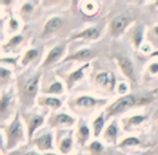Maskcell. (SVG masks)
Masks as SVG:
<instances>
[{"mask_svg":"<svg viewBox=\"0 0 158 155\" xmlns=\"http://www.w3.org/2000/svg\"><path fill=\"white\" fill-rule=\"evenodd\" d=\"M138 102L136 98L132 94L130 96H125L123 98L118 99L115 103H113L110 107L107 109V116L117 115V114L121 113V112L126 111V110L130 109L133 106L135 103Z\"/></svg>","mask_w":158,"mask_h":155,"instance_id":"obj_1","label":"cell"},{"mask_svg":"<svg viewBox=\"0 0 158 155\" xmlns=\"http://www.w3.org/2000/svg\"><path fill=\"white\" fill-rule=\"evenodd\" d=\"M22 138H23L22 125L20 123V119H19V116H16L13 122H12L9 130H8V148L10 149L12 146H14Z\"/></svg>","mask_w":158,"mask_h":155,"instance_id":"obj_2","label":"cell"},{"mask_svg":"<svg viewBox=\"0 0 158 155\" xmlns=\"http://www.w3.org/2000/svg\"><path fill=\"white\" fill-rule=\"evenodd\" d=\"M38 80H39V76L31 77V79L26 81L24 86V89H23V100L26 102V101H31L34 97L36 96V92H37L38 88Z\"/></svg>","mask_w":158,"mask_h":155,"instance_id":"obj_3","label":"cell"},{"mask_svg":"<svg viewBox=\"0 0 158 155\" xmlns=\"http://www.w3.org/2000/svg\"><path fill=\"white\" fill-rule=\"evenodd\" d=\"M114 75L112 73H101L97 76V83L108 90L114 89Z\"/></svg>","mask_w":158,"mask_h":155,"instance_id":"obj_4","label":"cell"},{"mask_svg":"<svg viewBox=\"0 0 158 155\" xmlns=\"http://www.w3.org/2000/svg\"><path fill=\"white\" fill-rule=\"evenodd\" d=\"M128 23V20L125 18V16H117L113 20L112 24H110V31H112V34L114 35H118L121 32L123 31V28L126 27Z\"/></svg>","mask_w":158,"mask_h":155,"instance_id":"obj_5","label":"cell"},{"mask_svg":"<svg viewBox=\"0 0 158 155\" xmlns=\"http://www.w3.org/2000/svg\"><path fill=\"white\" fill-rule=\"evenodd\" d=\"M117 60H118V64L123 74L129 78H132L133 77V66H132L131 61L125 57H119L117 58Z\"/></svg>","mask_w":158,"mask_h":155,"instance_id":"obj_6","label":"cell"},{"mask_svg":"<svg viewBox=\"0 0 158 155\" xmlns=\"http://www.w3.org/2000/svg\"><path fill=\"white\" fill-rule=\"evenodd\" d=\"M34 143L39 148V150L42 151L52 149V136L50 133H46V135L34 140Z\"/></svg>","mask_w":158,"mask_h":155,"instance_id":"obj_7","label":"cell"},{"mask_svg":"<svg viewBox=\"0 0 158 155\" xmlns=\"http://www.w3.org/2000/svg\"><path fill=\"white\" fill-rule=\"evenodd\" d=\"M62 53H63V47L59 46V47L53 48L52 50L49 52L48 57H47V60L44 63V66H48V65H50V64L54 63L56 60L60 59V57L62 55Z\"/></svg>","mask_w":158,"mask_h":155,"instance_id":"obj_8","label":"cell"},{"mask_svg":"<svg viewBox=\"0 0 158 155\" xmlns=\"http://www.w3.org/2000/svg\"><path fill=\"white\" fill-rule=\"evenodd\" d=\"M93 57V53L90 49H84V50L78 51L75 54L70 55L69 58L65 60V61H68V60H78V61H86V60H89Z\"/></svg>","mask_w":158,"mask_h":155,"instance_id":"obj_9","label":"cell"},{"mask_svg":"<svg viewBox=\"0 0 158 155\" xmlns=\"http://www.w3.org/2000/svg\"><path fill=\"white\" fill-rule=\"evenodd\" d=\"M62 25V20L60 18H52L51 20L48 21V23L44 26V33L46 34H51L56 32L57 29L61 27Z\"/></svg>","mask_w":158,"mask_h":155,"instance_id":"obj_10","label":"cell"},{"mask_svg":"<svg viewBox=\"0 0 158 155\" xmlns=\"http://www.w3.org/2000/svg\"><path fill=\"white\" fill-rule=\"evenodd\" d=\"M100 32L98 31L94 27H91V28H88L86 31H84L82 33L78 34V35L75 36V38H84V39H95L99 36Z\"/></svg>","mask_w":158,"mask_h":155,"instance_id":"obj_11","label":"cell"},{"mask_svg":"<svg viewBox=\"0 0 158 155\" xmlns=\"http://www.w3.org/2000/svg\"><path fill=\"white\" fill-rule=\"evenodd\" d=\"M42 123H44V118H42L41 116H34L33 119H31V123H29V129H28V137L29 138H31L34 131H35Z\"/></svg>","mask_w":158,"mask_h":155,"instance_id":"obj_12","label":"cell"},{"mask_svg":"<svg viewBox=\"0 0 158 155\" xmlns=\"http://www.w3.org/2000/svg\"><path fill=\"white\" fill-rule=\"evenodd\" d=\"M76 104L78 106L82 107H91L97 104V100H94L93 98H90V97H80L79 99H77Z\"/></svg>","mask_w":158,"mask_h":155,"instance_id":"obj_13","label":"cell"},{"mask_svg":"<svg viewBox=\"0 0 158 155\" xmlns=\"http://www.w3.org/2000/svg\"><path fill=\"white\" fill-rule=\"evenodd\" d=\"M88 138H89V129L87 126L82 125V126H80L78 133H77V139L79 140L80 144H84L88 140Z\"/></svg>","mask_w":158,"mask_h":155,"instance_id":"obj_14","label":"cell"},{"mask_svg":"<svg viewBox=\"0 0 158 155\" xmlns=\"http://www.w3.org/2000/svg\"><path fill=\"white\" fill-rule=\"evenodd\" d=\"M54 123L56 125H72L74 123V119L66 114H59L55 116Z\"/></svg>","mask_w":158,"mask_h":155,"instance_id":"obj_15","label":"cell"},{"mask_svg":"<svg viewBox=\"0 0 158 155\" xmlns=\"http://www.w3.org/2000/svg\"><path fill=\"white\" fill-rule=\"evenodd\" d=\"M87 66H88V65L82 66L81 68H79V70L75 71L74 73H72V74L69 75V77H68V87H70V86H72L75 81H77L78 79L81 78V77H82V71H84V68L87 67Z\"/></svg>","mask_w":158,"mask_h":155,"instance_id":"obj_16","label":"cell"},{"mask_svg":"<svg viewBox=\"0 0 158 155\" xmlns=\"http://www.w3.org/2000/svg\"><path fill=\"white\" fill-rule=\"evenodd\" d=\"M103 126H104V119H103V116L101 115L94 120V123H93V129H94L95 137H99L100 136V132H101Z\"/></svg>","mask_w":158,"mask_h":155,"instance_id":"obj_17","label":"cell"},{"mask_svg":"<svg viewBox=\"0 0 158 155\" xmlns=\"http://www.w3.org/2000/svg\"><path fill=\"white\" fill-rule=\"evenodd\" d=\"M117 136V128L115 125H110L105 131V138L107 140H110V141H115Z\"/></svg>","mask_w":158,"mask_h":155,"instance_id":"obj_18","label":"cell"},{"mask_svg":"<svg viewBox=\"0 0 158 155\" xmlns=\"http://www.w3.org/2000/svg\"><path fill=\"white\" fill-rule=\"evenodd\" d=\"M72 148V139L70 138H65L62 140L61 144H60V150L63 153H67Z\"/></svg>","mask_w":158,"mask_h":155,"instance_id":"obj_19","label":"cell"},{"mask_svg":"<svg viewBox=\"0 0 158 155\" xmlns=\"http://www.w3.org/2000/svg\"><path fill=\"white\" fill-rule=\"evenodd\" d=\"M44 104L49 105V106H52L53 109H57V107L61 106L62 103L55 98H47L44 99Z\"/></svg>","mask_w":158,"mask_h":155,"instance_id":"obj_20","label":"cell"},{"mask_svg":"<svg viewBox=\"0 0 158 155\" xmlns=\"http://www.w3.org/2000/svg\"><path fill=\"white\" fill-rule=\"evenodd\" d=\"M37 55V50H34V49H31V50H29L28 52L25 54L24 59H23V65H25V64H27L29 61H31V60L35 59V57Z\"/></svg>","mask_w":158,"mask_h":155,"instance_id":"obj_21","label":"cell"},{"mask_svg":"<svg viewBox=\"0 0 158 155\" xmlns=\"http://www.w3.org/2000/svg\"><path fill=\"white\" fill-rule=\"evenodd\" d=\"M63 88H62V85L60 83H54L53 85H51L50 87L48 88L47 92H50V93H61Z\"/></svg>","mask_w":158,"mask_h":155,"instance_id":"obj_22","label":"cell"},{"mask_svg":"<svg viewBox=\"0 0 158 155\" xmlns=\"http://www.w3.org/2000/svg\"><path fill=\"white\" fill-rule=\"evenodd\" d=\"M9 101H10V97L6 96L5 93L2 94V99H1V112H5L7 110L8 105H9Z\"/></svg>","mask_w":158,"mask_h":155,"instance_id":"obj_23","label":"cell"},{"mask_svg":"<svg viewBox=\"0 0 158 155\" xmlns=\"http://www.w3.org/2000/svg\"><path fill=\"white\" fill-rule=\"evenodd\" d=\"M90 150L92 151V152L100 153V152H102V150H103V146H102V144L100 143V142L94 141V142H92V143H91Z\"/></svg>","mask_w":158,"mask_h":155,"instance_id":"obj_24","label":"cell"},{"mask_svg":"<svg viewBox=\"0 0 158 155\" xmlns=\"http://www.w3.org/2000/svg\"><path fill=\"white\" fill-rule=\"evenodd\" d=\"M140 143V141H139L138 139H135V138H128V139H126L125 141H123V143H121V146H126V145H136V144Z\"/></svg>","mask_w":158,"mask_h":155,"instance_id":"obj_25","label":"cell"},{"mask_svg":"<svg viewBox=\"0 0 158 155\" xmlns=\"http://www.w3.org/2000/svg\"><path fill=\"white\" fill-rule=\"evenodd\" d=\"M9 76H10L9 71L5 70V68H1V70H0V78H1V81H2V83H5L7 77H9Z\"/></svg>","mask_w":158,"mask_h":155,"instance_id":"obj_26","label":"cell"},{"mask_svg":"<svg viewBox=\"0 0 158 155\" xmlns=\"http://www.w3.org/2000/svg\"><path fill=\"white\" fill-rule=\"evenodd\" d=\"M143 119H144V116H133V117H131V119L129 120V123H131V124H133V125H138V124H140Z\"/></svg>","mask_w":158,"mask_h":155,"instance_id":"obj_27","label":"cell"},{"mask_svg":"<svg viewBox=\"0 0 158 155\" xmlns=\"http://www.w3.org/2000/svg\"><path fill=\"white\" fill-rule=\"evenodd\" d=\"M141 39H142V33L141 32H138L134 36V42H135V46L139 47V45L141 44Z\"/></svg>","mask_w":158,"mask_h":155,"instance_id":"obj_28","label":"cell"},{"mask_svg":"<svg viewBox=\"0 0 158 155\" xmlns=\"http://www.w3.org/2000/svg\"><path fill=\"white\" fill-rule=\"evenodd\" d=\"M149 71H151L152 73H157L158 72V63H154V64H152L151 66H149Z\"/></svg>","mask_w":158,"mask_h":155,"instance_id":"obj_29","label":"cell"},{"mask_svg":"<svg viewBox=\"0 0 158 155\" xmlns=\"http://www.w3.org/2000/svg\"><path fill=\"white\" fill-rule=\"evenodd\" d=\"M21 39H22V37H21V36H16V37L12 38V40L10 41V45H16V44H19V42L21 41Z\"/></svg>","mask_w":158,"mask_h":155,"instance_id":"obj_30","label":"cell"},{"mask_svg":"<svg viewBox=\"0 0 158 155\" xmlns=\"http://www.w3.org/2000/svg\"><path fill=\"white\" fill-rule=\"evenodd\" d=\"M119 90H120L121 92H123L126 90V87H125V85H123V84H120V85H119Z\"/></svg>","mask_w":158,"mask_h":155,"instance_id":"obj_31","label":"cell"},{"mask_svg":"<svg viewBox=\"0 0 158 155\" xmlns=\"http://www.w3.org/2000/svg\"><path fill=\"white\" fill-rule=\"evenodd\" d=\"M26 155H39V154H37V153H35V152H28Z\"/></svg>","mask_w":158,"mask_h":155,"instance_id":"obj_32","label":"cell"},{"mask_svg":"<svg viewBox=\"0 0 158 155\" xmlns=\"http://www.w3.org/2000/svg\"><path fill=\"white\" fill-rule=\"evenodd\" d=\"M154 31H155V33H156V34H158V26H157V27H155V29H154Z\"/></svg>","mask_w":158,"mask_h":155,"instance_id":"obj_33","label":"cell"},{"mask_svg":"<svg viewBox=\"0 0 158 155\" xmlns=\"http://www.w3.org/2000/svg\"><path fill=\"white\" fill-rule=\"evenodd\" d=\"M48 155H55V154H48Z\"/></svg>","mask_w":158,"mask_h":155,"instance_id":"obj_34","label":"cell"},{"mask_svg":"<svg viewBox=\"0 0 158 155\" xmlns=\"http://www.w3.org/2000/svg\"><path fill=\"white\" fill-rule=\"evenodd\" d=\"M156 3H157V5H158V1H157V2H156Z\"/></svg>","mask_w":158,"mask_h":155,"instance_id":"obj_35","label":"cell"}]
</instances>
